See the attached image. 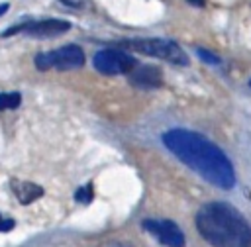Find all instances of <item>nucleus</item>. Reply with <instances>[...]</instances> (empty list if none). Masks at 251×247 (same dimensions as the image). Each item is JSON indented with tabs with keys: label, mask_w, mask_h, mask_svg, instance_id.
I'll return each instance as SVG.
<instances>
[{
	"label": "nucleus",
	"mask_w": 251,
	"mask_h": 247,
	"mask_svg": "<svg viewBox=\"0 0 251 247\" xmlns=\"http://www.w3.org/2000/svg\"><path fill=\"white\" fill-rule=\"evenodd\" d=\"M200 235L214 247H251V225L226 202H210L196 214Z\"/></svg>",
	"instance_id": "nucleus-2"
},
{
	"label": "nucleus",
	"mask_w": 251,
	"mask_h": 247,
	"mask_svg": "<svg viewBox=\"0 0 251 247\" xmlns=\"http://www.w3.org/2000/svg\"><path fill=\"white\" fill-rule=\"evenodd\" d=\"M196 51H198L200 59H204L206 63H210V65H220V57H218V55H214V53H210V51H206V49H196Z\"/></svg>",
	"instance_id": "nucleus-12"
},
{
	"label": "nucleus",
	"mask_w": 251,
	"mask_h": 247,
	"mask_svg": "<svg viewBox=\"0 0 251 247\" xmlns=\"http://www.w3.org/2000/svg\"><path fill=\"white\" fill-rule=\"evenodd\" d=\"M69 29H71V24L69 22L57 20V18H45V20L18 24V25L6 29L2 33V37L14 35V33H24V35H29V37H55V35H61V33H65Z\"/></svg>",
	"instance_id": "nucleus-6"
},
{
	"label": "nucleus",
	"mask_w": 251,
	"mask_h": 247,
	"mask_svg": "<svg viewBox=\"0 0 251 247\" xmlns=\"http://www.w3.org/2000/svg\"><path fill=\"white\" fill-rule=\"evenodd\" d=\"M108 247H122V245H108Z\"/></svg>",
	"instance_id": "nucleus-16"
},
{
	"label": "nucleus",
	"mask_w": 251,
	"mask_h": 247,
	"mask_svg": "<svg viewBox=\"0 0 251 247\" xmlns=\"http://www.w3.org/2000/svg\"><path fill=\"white\" fill-rule=\"evenodd\" d=\"M76 200H78L80 204H88V202L92 200V186H82V188H78Z\"/></svg>",
	"instance_id": "nucleus-11"
},
{
	"label": "nucleus",
	"mask_w": 251,
	"mask_h": 247,
	"mask_svg": "<svg viewBox=\"0 0 251 247\" xmlns=\"http://www.w3.org/2000/svg\"><path fill=\"white\" fill-rule=\"evenodd\" d=\"M188 4H192V6H204L206 4V0H186Z\"/></svg>",
	"instance_id": "nucleus-14"
},
{
	"label": "nucleus",
	"mask_w": 251,
	"mask_h": 247,
	"mask_svg": "<svg viewBox=\"0 0 251 247\" xmlns=\"http://www.w3.org/2000/svg\"><path fill=\"white\" fill-rule=\"evenodd\" d=\"M6 10H8V4H2V6H0V14H4Z\"/></svg>",
	"instance_id": "nucleus-15"
},
{
	"label": "nucleus",
	"mask_w": 251,
	"mask_h": 247,
	"mask_svg": "<svg viewBox=\"0 0 251 247\" xmlns=\"http://www.w3.org/2000/svg\"><path fill=\"white\" fill-rule=\"evenodd\" d=\"M163 143L176 159H180L186 167L196 171L210 184L224 190L235 184V171L227 155L208 137L194 133L190 129L175 127L163 135Z\"/></svg>",
	"instance_id": "nucleus-1"
},
{
	"label": "nucleus",
	"mask_w": 251,
	"mask_h": 247,
	"mask_svg": "<svg viewBox=\"0 0 251 247\" xmlns=\"http://www.w3.org/2000/svg\"><path fill=\"white\" fill-rule=\"evenodd\" d=\"M120 47H126L129 51H137L155 59H163L173 65H188V55L176 45L175 41L161 39V37H151V39H131V41H120Z\"/></svg>",
	"instance_id": "nucleus-3"
},
{
	"label": "nucleus",
	"mask_w": 251,
	"mask_h": 247,
	"mask_svg": "<svg viewBox=\"0 0 251 247\" xmlns=\"http://www.w3.org/2000/svg\"><path fill=\"white\" fill-rule=\"evenodd\" d=\"M22 102L20 92H2L0 94V110H14Z\"/></svg>",
	"instance_id": "nucleus-10"
},
{
	"label": "nucleus",
	"mask_w": 251,
	"mask_h": 247,
	"mask_svg": "<svg viewBox=\"0 0 251 247\" xmlns=\"http://www.w3.org/2000/svg\"><path fill=\"white\" fill-rule=\"evenodd\" d=\"M82 65H84V53L78 45H63L59 49L39 53L35 57V67L41 71H47V69L69 71V69H78Z\"/></svg>",
	"instance_id": "nucleus-4"
},
{
	"label": "nucleus",
	"mask_w": 251,
	"mask_h": 247,
	"mask_svg": "<svg viewBox=\"0 0 251 247\" xmlns=\"http://www.w3.org/2000/svg\"><path fill=\"white\" fill-rule=\"evenodd\" d=\"M129 84L143 90L159 88L163 84V73L159 67H153V65H137L129 73Z\"/></svg>",
	"instance_id": "nucleus-8"
},
{
	"label": "nucleus",
	"mask_w": 251,
	"mask_h": 247,
	"mask_svg": "<svg viewBox=\"0 0 251 247\" xmlns=\"http://www.w3.org/2000/svg\"><path fill=\"white\" fill-rule=\"evenodd\" d=\"M12 188L22 204H31L33 200H37L43 194L41 186H37L33 182H25V180H12Z\"/></svg>",
	"instance_id": "nucleus-9"
},
{
	"label": "nucleus",
	"mask_w": 251,
	"mask_h": 247,
	"mask_svg": "<svg viewBox=\"0 0 251 247\" xmlns=\"http://www.w3.org/2000/svg\"><path fill=\"white\" fill-rule=\"evenodd\" d=\"M94 67L98 73L104 74H129L135 67L137 61L133 55L126 53V51H118V49H102L94 55L92 59Z\"/></svg>",
	"instance_id": "nucleus-5"
},
{
	"label": "nucleus",
	"mask_w": 251,
	"mask_h": 247,
	"mask_svg": "<svg viewBox=\"0 0 251 247\" xmlns=\"http://www.w3.org/2000/svg\"><path fill=\"white\" fill-rule=\"evenodd\" d=\"M14 227V220L12 218H2L0 216V231H10Z\"/></svg>",
	"instance_id": "nucleus-13"
},
{
	"label": "nucleus",
	"mask_w": 251,
	"mask_h": 247,
	"mask_svg": "<svg viewBox=\"0 0 251 247\" xmlns=\"http://www.w3.org/2000/svg\"><path fill=\"white\" fill-rule=\"evenodd\" d=\"M143 227L153 233L163 245L169 247H184V235L180 227L171 220H145Z\"/></svg>",
	"instance_id": "nucleus-7"
}]
</instances>
